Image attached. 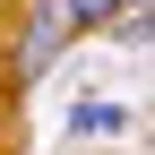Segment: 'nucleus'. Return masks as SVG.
<instances>
[{
    "mask_svg": "<svg viewBox=\"0 0 155 155\" xmlns=\"http://www.w3.org/2000/svg\"><path fill=\"white\" fill-rule=\"evenodd\" d=\"M121 121H129L121 104H78V112H69V138H112Z\"/></svg>",
    "mask_w": 155,
    "mask_h": 155,
    "instance_id": "2",
    "label": "nucleus"
},
{
    "mask_svg": "<svg viewBox=\"0 0 155 155\" xmlns=\"http://www.w3.org/2000/svg\"><path fill=\"white\" fill-rule=\"evenodd\" d=\"M121 9V0H69V17H78V35H104V17Z\"/></svg>",
    "mask_w": 155,
    "mask_h": 155,
    "instance_id": "3",
    "label": "nucleus"
},
{
    "mask_svg": "<svg viewBox=\"0 0 155 155\" xmlns=\"http://www.w3.org/2000/svg\"><path fill=\"white\" fill-rule=\"evenodd\" d=\"M78 43V17L69 0H26L9 26V86H35V78H52V61Z\"/></svg>",
    "mask_w": 155,
    "mask_h": 155,
    "instance_id": "1",
    "label": "nucleus"
}]
</instances>
